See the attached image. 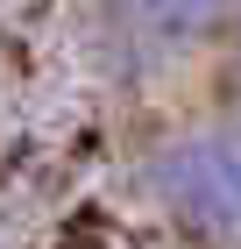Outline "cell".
Segmentation results:
<instances>
[{"mask_svg": "<svg viewBox=\"0 0 241 249\" xmlns=\"http://www.w3.org/2000/svg\"><path fill=\"white\" fill-rule=\"evenodd\" d=\"M149 192L199 235H241V128L177 135L149 157Z\"/></svg>", "mask_w": 241, "mask_h": 249, "instance_id": "6da1fadb", "label": "cell"}, {"mask_svg": "<svg viewBox=\"0 0 241 249\" xmlns=\"http://www.w3.org/2000/svg\"><path fill=\"white\" fill-rule=\"evenodd\" d=\"M213 15H220V0H156V7H149V21H163L170 36H192V29H206Z\"/></svg>", "mask_w": 241, "mask_h": 249, "instance_id": "7a4b0ae2", "label": "cell"}, {"mask_svg": "<svg viewBox=\"0 0 241 249\" xmlns=\"http://www.w3.org/2000/svg\"><path fill=\"white\" fill-rule=\"evenodd\" d=\"M128 7H142V15H149V7H156V0H128Z\"/></svg>", "mask_w": 241, "mask_h": 249, "instance_id": "3957f363", "label": "cell"}]
</instances>
